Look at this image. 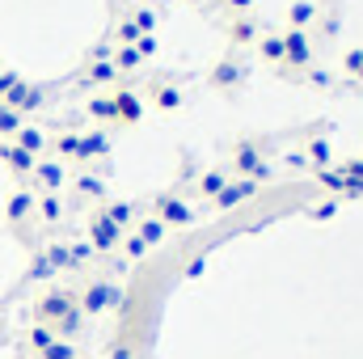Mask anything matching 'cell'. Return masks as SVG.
I'll list each match as a JSON object with an SVG mask.
<instances>
[{
    "label": "cell",
    "mask_w": 363,
    "mask_h": 359,
    "mask_svg": "<svg viewBox=\"0 0 363 359\" xmlns=\"http://www.w3.org/2000/svg\"><path fill=\"white\" fill-rule=\"evenodd\" d=\"M245 81H250V60L241 51H228V55H220L207 68V85L216 93H224V97H237V93L245 89Z\"/></svg>",
    "instance_id": "1"
},
{
    "label": "cell",
    "mask_w": 363,
    "mask_h": 359,
    "mask_svg": "<svg viewBox=\"0 0 363 359\" xmlns=\"http://www.w3.org/2000/svg\"><path fill=\"white\" fill-rule=\"evenodd\" d=\"M233 178H245V182H271L274 178V170L262 161V144L258 140H237L233 144V157H228V165H224Z\"/></svg>",
    "instance_id": "2"
},
{
    "label": "cell",
    "mask_w": 363,
    "mask_h": 359,
    "mask_svg": "<svg viewBox=\"0 0 363 359\" xmlns=\"http://www.w3.org/2000/svg\"><path fill=\"white\" fill-rule=\"evenodd\" d=\"M123 287L118 283H110V279H89L81 292H77V309H81V317H97V313H106V309H123Z\"/></svg>",
    "instance_id": "3"
},
{
    "label": "cell",
    "mask_w": 363,
    "mask_h": 359,
    "mask_svg": "<svg viewBox=\"0 0 363 359\" xmlns=\"http://www.w3.org/2000/svg\"><path fill=\"white\" fill-rule=\"evenodd\" d=\"M77 313V296L64 292V287H47L38 300H34V326H47V330H60V321Z\"/></svg>",
    "instance_id": "4"
},
{
    "label": "cell",
    "mask_w": 363,
    "mask_h": 359,
    "mask_svg": "<svg viewBox=\"0 0 363 359\" xmlns=\"http://www.w3.org/2000/svg\"><path fill=\"white\" fill-rule=\"evenodd\" d=\"M283 68L279 72H308L313 68V30H283Z\"/></svg>",
    "instance_id": "5"
},
{
    "label": "cell",
    "mask_w": 363,
    "mask_h": 359,
    "mask_svg": "<svg viewBox=\"0 0 363 359\" xmlns=\"http://www.w3.org/2000/svg\"><path fill=\"white\" fill-rule=\"evenodd\" d=\"M152 216H157L165 228H186V224L194 220V211H190V203H186L182 190H161V194L152 199Z\"/></svg>",
    "instance_id": "6"
},
{
    "label": "cell",
    "mask_w": 363,
    "mask_h": 359,
    "mask_svg": "<svg viewBox=\"0 0 363 359\" xmlns=\"http://www.w3.org/2000/svg\"><path fill=\"white\" fill-rule=\"evenodd\" d=\"M123 228L114 224V220H106V211L101 207H89V245L93 254H114L118 245H123Z\"/></svg>",
    "instance_id": "7"
},
{
    "label": "cell",
    "mask_w": 363,
    "mask_h": 359,
    "mask_svg": "<svg viewBox=\"0 0 363 359\" xmlns=\"http://www.w3.org/2000/svg\"><path fill=\"white\" fill-rule=\"evenodd\" d=\"M224 38H228V51H250V47L262 38V21H258L254 13L224 17Z\"/></svg>",
    "instance_id": "8"
},
{
    "label": "cell",
    "mask_w": 363,
    "mask_h": 359,
    "mask_svg": "<svg viewBox=\"0 0 363 359\" xmlns=\"http://www.w3.org/2000/svg\"><path fill=\"white\" fill-rule=\"evenodd\" d=\"M110 106H114L110 127H135V123L144 118V97L135 89H127V85H114V89H110Z\"/></svg>",
    "instance_id": "9"
},
{
    "label": "cell",
    "mask_w": 363,
    "mask_h": 359,
    "mask_svg": "<svg viewBox=\"0 0 363 359\" xmlns=\"http://www.w3.org/2000/svg\"><path fill=\"white\" fill-rule=\"evenodd\" d=\"M110 157V131L106 127H93V131H81L77 136V165L81 170H93Z\"/></svg>",
    "instance_id": "10"
},
{
    "label": "cell",
    "mask_w": 363,
    "mask_h": 359,
    "mask_svg": "<svg viewBox=\"0 0 363 359\" xmlns=\"http://www.w3.org/2000/svg\"><path fill=\"white\" fill-rule=\"evenodd\" d=\"M114 81H118V77H114V64H110V55H101V51L77 72V85H81V89L106 93V89H114Z\"/></svg>",
    "instance_id": "11"
},
{
    "label": "cell",
    "mask_w": 363,
    "mask_h": 359,
    "mask_svg": "<svg viewBox=\"0 0 363 359\" xmlns=\"http://www.w3.org/2000/svg\"><path fill=\"white\" fill-rule=\"evenodd\" d=\"M43 101H47V93L38 89V85H30V81H21V77L13 81V89L0 97V106H4V110H17V114H30V110H38Z\"/></svg>",
    "instance_id": "12"
},
{
    "label": "cell",
    "mask_w": 363,
    "mask_h": 359,
    "mask_svg": "<svg viewBox=\"0 0 363 359\" xmlns=\"http://www.w3.org/2000/svg\"><path fill=\"white\" fill-rule=\"evenodd\" d=\"M34 203H38V194H34L30 186H17V190H9V199H4V216H9V224L26 228V224L34 220Z\"/></svg>",
    "instance_id": "13"
},
{
    "label": "cell",
    "mask_w": 363,
    "mask_h": 359,
    "mask_svg": "<svg viewBox=\"0 0 363 359\" xmlns=\"http://www.w3.org/2000/svg\"><path fill=\"white\" fill-rule=\"evenodd\" d=\"M148 101H152L157 110L174 114L182 101H186V89H182L178 81H169V77H152V81H148Z\"/></svg>",
    "instance_id": "14"
},
{
    "label": "cell",
    "mask_w": 363,
    "mask_h": 359,
    "mask_svg": "<svg viewBox=\"0 0 363 359\" xmlns=\"http://www.w3.org/2000/svg\"><path fill=\"white\" fill-rule=\"evenodd\" d=\"M258 190H262L258 182L233 178L228 186H224V190H220V194H216V199H211V207H216V211H233V207H241V203H250V199H258Z\"/></svg>",
    "instance_id": "15"
},
{
    "label": "cell",
    "mask_w": 363,
    "mask_h": 359,
    "mask_svg": "<svg viewBox=\"0 0 363 359\" xmlns=\"http://www.w3.org/2000/svg\"><path fill=\"white\" fill-rule=\"evenodd\" d=\"M30 182H34V194H60V186L68 182L64 161H55V157L38 161V165H34V174H30Z\"/></svg>",
    "instance_id": "16"
},
{
    "label": "cell",
    "mask_w": 363,
    "mask_h": 359,
    "mask_svg": "<svg viewBox=\"0 0 363 359\" xmlns=\"http://www.w3.org/2000/svg\"><path fill=\"white\" fill-rule=\"evenodd\" d=\"M0 161L9 165V174L13 178H30L34 174V165H38V157H30L26 148H17L13 140H0Z\"/></svg>",
    "instance_id": "17"
},
{
    "label": "cell",
    "mask_w": 363,
    "mask_h": 359,
    "mask_svg": "<svg viewBox=\"0 0 363 359\" xmlns=\"http://www.w3.org/2000/svg\"><path fill=\"white\" fill-rule=\"evenodd\" d=\"M317 17H321V4L317 0H296L283 13V30H308V26H317Z\"/></svg>",
    "instance_id": "18"
},
{
    "label": "cell",
    "mask_w": 363,
    "mask_h": 359,
    "mask_svg": "<svg viewBox=\"0 0 363 359\" xmlns=\"http://www.w3.org/2000/svg\"><path fill=\"white\" fill-rule=\"evenodd\" d=\"M97 207H101L106 220H114L123 233L135 228V220H140V203H135V199H114V203H97Z\"/></svg>",
    "instance_id": "19"
},
{
    "label": "cell",
    "mask_w": 363,
    "mask_h": 359,
    "mask_svg": "<svg viewBox=\"0 0 363 359\" xmlns=\"http://www.w3.org/2000/svg\"><path fill=\"white\" fill-rule=\"evenodd\" d=\"M72 186H77V199H81V203H93V207H97V203H106V182H101V174L81 170Z\"/></svg>",
    "instance_id": "20"
},
{
    "label": "cell",
    "mask_w": 363,
    "mask_h": 359,
    "mask_svg": "<svg viewBox=\"0 0 363 359\" xmlns=\"http://www.w3.org/2000/svg\"><path fill=\"white\" fill-rule=\"evenodd\" d=\"M13 144H17V148H26L30 157H38V161H43V153L51 148V136H47V131H38V127H26V123H21V131L13 136Z\"/></svg>",
    "instance_id": "21"
},
{
    "label": "cell",
    "mask_w": 363,
    "mask_h": 359,
    "mask_svg": "<svg viewBox=\"0 0 363 359\" xmlns=\"http://www.w3.org/2000/svg\"><path fill=\"white\" fill-rule=\"evenodd\" d=\"M228 182H233V174H228V170H203V174H199V186H194V194L211 203V199H216Z\"/></svg>",
    "instance_id": "22"
},
{
    "label": "cell",
    "mask_w": 363,
    "mask_h": 359,
    "mask_svg": "<svg viewBox=\"0 0 363 359\" xmlns=\"http://www.w3.org/2000/svg\"><path fill=\"white\" fill-rule=\"evenodd\" d=\"M131 237H140V241H144V245L152 250V245H161V241L169 237V228H165V224H161L157 216H140V220H135V233H131Z\"/></svg>",
    "instance_id": "23"
},
{
    "label": "cell",
    "mask_w": 363,
    "mask_h": 359,
    "mask_svg": "<svg viewBox=\"0 0 363 359\" xmlns=\"http://www.w3.org/2000/svg\"><path fill=\"white\" fill-rule=\"evenodd\" d=\"M34 216H38L43 224H60V220H64V199H60V194H38Z\"/></svg>",
    "instance_id": "24"
},
{
    "label": "cell",
    "mask_w": 363,
    "mask_h": 359,
    "mask_svg": "<svg viewBox=\"0 0 363 359\" xmlns=\"http://www.w3.org/2000/svg\"><path fill=\"white\" fill-rule=\"evenodd\" d=\"M110 64H114V77H131L144 60H140L135 47H118V51H110Z\"/></svg>",
    "instance_id": "25"
},
{
    "label": "cell",
    "mask_w": 363,
    "mask_h": 359,
    "mask_svg": "<svg viewBox=\"0 0 363 359\" xmlns=\"http://www.w3.org/2000/svg\"><path fill=\"white\" fill-rule=\"evenodd\" d=\"M254 47H258V55H262L271 68H283V38H279V34H262Z\"/></svg>",
    "instance_id": "26"
},
{
    "label": "cell",
    "mask_w": 363,
    "mask_h": 359,
    "mask_svg": "<svg viewBox=\"0 0 363 359\" xmlns=\"http://www.w3.org/2000/svg\"><path fill=\"white\" fill-rule=\"evenodd\" d=\"M43 254H47V263L55 267V275H60V270H72V258H68V245H64V241H51V237H47Z\"/></svg>",
    "instance_id": "27"
},
{
    "label": "cell",
    "mask_w": 363,
    "mask_h": 359,
    "mask_svg": "<svg viewBox=\"0 0 363 359\" xmlns=\"http://www.w3.org/2000/svg\"><path fill=\"white\" fill-rule=\"evenodd\" d=\"M77 136H81V131H60V136H51L55 161H60V157H64V161H77Z\"/></svg>",
    "instance_id": "28"
},
{
    "label": "cell",
    "mask_w": 363,
    "mask_h": 359,
    "mask_svg": "<svg viewBox=\"0 0 363 359\" xmlns=\"http://www.w3.org/2000/svg\"><path fill=\"white\" fill-rule=\"evenodd\" d=\"M85 114L110 127V114H114V106H110V89H106V93H93V97H89V106H85Z\"/></svg>",
    "instance_id": "29"
},
{
    "label": "cell",
    "mask_w": 363,
    "mask_h": 359,
    "mask_svg": "<svg viewBox=\"0 0 363 359\" xmlns=\"http://www.w3.org/2000/svg\"><path fill=\"white\" fill-rule=\"evenodd\" d=\"M26 338H30L34 355H43L47 347H55V343H60V334H55V330H47V326H30V334H26Z\"/></svg>",
    "instance_id": "30"
},
{
    "label": "cell",
    "mask_w": 363,
    "mask_h": 359,
    "mask_svg": "<svg viewBox=\"0 0 363 359\" xmlns=\"http://www.w3.org/2000/svg\"><path fill=\"white\" fill-rule=\"evenodd\" d=\"M127 21H131L140 34H152V30H157V13H152V9H144V4H135V9L127 13Z\"/></svg>",
    "instance_id": "31"
},
{
    "label": "cell",
    "mask_w": 363,
    "mask_h": 359,
    "mask_svg": "<svg viewBox=\"0 0 363 359\" xmlns=\"http://www.w3.org/2000/svg\"><path fill=\"white\" fill-rule=\"evenodd\" d=\"M308 161H313V170H330V144L325 140H308Z\"/></svg>",
    "instance_id": "32"
},
{
    "label": "cell",
    "mask_w": 363,
    "mask_h": 359,
    "mask_svg": "<svg viewBox=\"0 0 363 359\" xmlns=\"http://www.w3.org/2000/svg\"><path fill=\"white\" fill-rule=\"evenodd\" d=\"M21 131V114L17 110H0V140H13Z\"/></svg>",
    "instance_id": "33"
},
{
    "label": "cell",
    "mask_w": 363,
    "mask_h": 359,
    "mask_svg": "<svg viewBox=\"0 0 363 359\" xmlns=\"http://www.w3.org/2000/svg\"><path fill=\"white\" fill-rule=\"evenodd\" d=\"M51 275H55V267L47 263V254L34 250V258H30V279H51Z\"/></svg>",
    "instance_id": "34"
},
{
    "label": "cell",
    "mask_w": 363,
    "mask_h": 359,
    "mask_svg": "<svg viewBox=\"0 0 363 359\" xmlns=\"http://www.w3.org/2000/svg\"><path fill=\"white\" fill-rule=\"evenodd\" d=\"M68 258H72V270L85 267V263L93 258V245H89V241H72V245H68Z\"/></svg>",
    "instance_id": "35"
},
{
    "label": "cell",
    "mask_w": 363,
    "mask_h": 359,
    "mask_svg": "<svg viewBox=\"0 0 363 359\" xmlns=\"http://www.w3.org/2000/svg\"><path fill=\"white\" fill-rule=\"evenodd\" d=\"M313 178L321 182V186H330V190H338V194L347 190V182H342V174H338V170H313Z\"/></svg>",
    "instance_id": "36"
},
{
    "label": "cell",
    "mask_w": 363,
    "mask_h": 359,
    "mask_svg": "<svg viewBox=\"0 0 363 359\" xmlns=\"http://www.w3.org/2000/svg\"><path fill=\"white\" fill-rule=\"evenodd\" d=\"M342 72L359 81V72H363V47H355V51H347V55H342Z\"/></svg>",
    "instance_id": "37"
},
{
    "label": "cell",
    "mask_w": 363,
    "mask_h": 359,
    "mask_svg": "<svg viewBox=\"0 0 363 359\" xmlns=\"http://www.w3.org/2000/svg\"><path fill=\"white\" fill-rule=\"evenodd\" d=\"M338 174H342L347 182H359V186H363V157H351V161H342V165H338Z\"/></svg>",
    "instance_id": "38"
},
{
    "label": "cell",
    "mask_w": 363,
    "mask_h": 359,
    "mask_svg": "<svg viewBox=\"0 0 363 359\" xmlns=\"http://www.w3.org/2000/svg\"><path fill=\"white\" fill-rule=\"evenodd\" d=\"M334 216H338V199H321L313 207V220H334Z\"/></svg>",
    "instance_id": "39"
},
{
    "label": "cell",
    "mask_w": 363,
    "mask_h": 359,
    "mask_svg": "<svg viewBox=\"0 0 363 359\" xmlns=\"http://www.w3.org/2000/svg\"><path fill=\"white\" fill-rule=\"evenodd\" d=\"M106 359H135V351H131V343H127V338H114V343H110V351H106Z\"/></svg>",
    "instance_id": "40"
},
{
    "label": "cell",
    "mask_w": 363,
    "mask_h": 359,
    "mask_svg": "<svg viewBox=\"0 0 363 359\" xmlns=\"http://www.w3.org/2000/svg\"><path fill=\"white\" fill-rule=\"evenodd\" d=\"M38 359H77V351H72V347H68V343L60 338L55 347H47V351H43V355H38Z\"/></svg>",
    "instance_id": "41"
},
{
    "label": "cell",
    "mask_w": 363,
    "mask_h": 359,
    "mask_svg": "<svg viewBox=\"0 0 363 359\" xmlns=\"http://www.w3.org/2000/svg\"><path fill=\"white\" fill-rule=\"evenodd\" d=\"M224 9H228V17H237V13H254V0H220Z\"/></svg>",
    "instance_id": "42"
},
{
    "label": "cell",
    "mask_w": 363,
    "mask_h": 359,
    "mask_svg": "<svg viewBox=\"0 0 363 359\" xmlns=\"http://www.w3.org/2000/svg\"><path fill=\"white\" fill-rule=\"evenodd\" d=\"M13 81H17V72H13V68H0V97L13 89Z\"/></svg>",
    "instance_id": "43"
},
{
    "label": "cell",
    "mask_w": 363,
    "mask_h": 359,
    "mask_svg": "<svg viewBox=\"0 0 363 359\" xmlns=\"http://www.w3.org/2000/svg\"><path fill=\"white\" fill-rule=\"evenodd\" d=\"M359 81H363V72H359Z\"/></svg>",
    "instance_id": "44"
},
{
    "label": "cell",
    "mask_w": 363,
    "mask_h": 359,
    "mask_svg": "<svg viewBox=\"0 0 363 359\" xmlns=\"http://www.w3.org/2000/svg\"><path fill=\"white\" fill-rule=\"evenodd\" d=\"M0 110H4V106H0Z\"/></svg>",
    "instance_id": "45"
}]
</instances>
